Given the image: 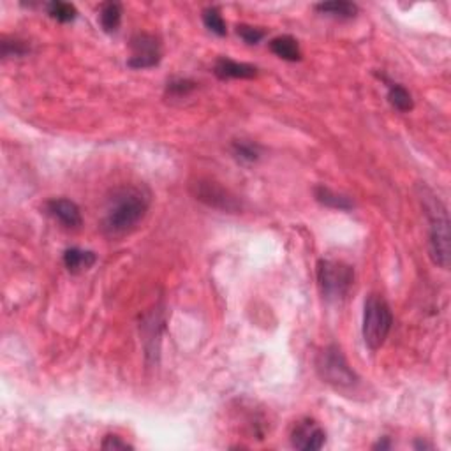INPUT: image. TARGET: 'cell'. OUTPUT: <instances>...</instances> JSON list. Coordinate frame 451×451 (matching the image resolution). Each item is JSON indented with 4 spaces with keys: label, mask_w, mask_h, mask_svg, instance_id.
Instances as JSON below:
<instances>
[{
    "label": "cell",
    "mask_w": 451,
    "mask_h": 451,
    "mask_svg": "<svg viewBox=\"0 0 451 451\" xmlns=\"http://www.w3.org/2000/svg\"><path fill=\"white\" fill-rule=\"evenodd\" d=\"M150 206V194L138 185L117 189L108 203L103 231L110 239H122L138 228Z\"/></svg>",
    "instance_id": "obj_1"
},
{
    "label": "cell",
    "mask_w": 451,
    "mask_h": 451,
    "mask_svg": "<svg viewBox=\"0 0 451 451\" xmlns=\"http://www.w3.org/2000/svg\"><path fill=\"white\" fill-rule=\"evenodd\" d=\"M423 208H425L426 219H428V247L430 256L433 263L439 265L440 268L446 270L450 267V217H447L446 206L443 205L439 198L433 194L421 196Z\"/></svg>",
    "instance_id": "obj_2"
},
{
    "label": "cell",
    "mask_w": 451,
    "mask_h": 451,
    "mask_svg": "<svg viewBox=\"0 0 451 451\" xmlns=\"http://www.w3.org/2000/svg\"><path fill=\"white\" fill-rule=\"evenodd\" d=\"M393 324V314L386 300L379 295H370L365 302V312H363V338L369 349L377 351Z\"/></svg>",
    "instance_id": "obj_3"
},
{
    "label": "cell",
    "mask_w": 451,
    "mask_h": 451,
    "mask_svg": "<svg viewBox=\"0 0 451 451\" xmlns=\"http://www.w3.org/2000/svg\"><path fill=\"white\" fill-rule=\"evenodd\" d=\"M316 370L324 383L337 390H348V388L356 386L360 381L355 370L349 367L342 349L335 344L326 345L317 355Z\"/></svg>",
    "instance_id": "obj_4"
},
{
    "label": "cell",
    "mask_w": 451,
    "mask_h": 451,
    "mask_svg": "<svg viewBox=\"0 0 451 451\" xmlns=\"http://www.w3.org/2000/svg\"><path fill=\"white\" fill-rule=\"evenodd\" d=\"M317 284L326 300H342L355 284V270L349 265L335 260H321L317 263Z\"/></svg>",
    "instance_id": "obj_5"
},
{
    "label": "cell",
    "mask_w": 451,
    "mask_h": 451,
    "mask_svg": "<svg viewBox=\"0 0 451 451\" xmlns=\"http://www.w3.org/2000/svg\"><path fill=\"white\" fill-rule=\"evenodd\" d=\"M191 191L198 201L205 203L206 206L212 208L224 210V212H239L240 203L228 189L210 178H198L191 184Z\"/></svg>",
    "instance_id": "obj_6"
},
{
    "label": "cell",
    "mask_w": 451,
    "mask_h": 451,
    "mask_svg": "<svg viewBox=\"0 0 451 451\" xmlns=\"http://www.w3.org/2000/svg\"><path fill=\"white\" fill-rule=\"evenodd\" d=\"M132 55L127 61V65L132 69L153 68L163 58V44L159 37L152 34H136L131 39Z\"/></svg>",
    "instance_id": "obj_7"
},
{
    "label": "cell",
    "mask_w": 451,
    "mask_h": 451,
    "mask_svg": "<svg viewBox=\"0 0 451 451\" xmlns=\"http://www.w3.org/2000/svg\"><path fill=\"white\" fill-rule=\"evenodd\" d=\"M324 443H326V432L319 423L310 418L300 419L291 432V444L296 450L316 451L321 450Z\"/></svg>",
    "instance_id": "obj_8"
},
{
    "label": "cell",
    "mask_w": 451,
    "mask_h": 451,
    "mask_svg": "<svg viewBox=\"0 0 451 451\" xmlns=\"http://www.w3.org/2000/svg\"><path fill=\"white\" fill-rule=\"evenodd\" d=\"M44 210H46L48 215L58 220L65 228L76 229L82 226V212H80L78 205L75 201H71V199H50L46 203V206H44Z\"/></svg>",
    "instance_id": "obj_9"
},
{
    "label": "cell",
    "mask_w": 451,
    "mask_h": 451,
    "mask_svg": "<svg viewBox=\"0 0 451 451\" xmlns=\"http://www.w3.org/2000/svg\"><path fill=\"white\" fill-rule=\"evenodd\" d=\"M213 72L219 80H250L258 76V68L246 62L220 57L213 65Z\"/></svg>",
    "instance_id": "obj_10"
},
{
    "label": "cell",
    "mask_w": 451,
    "mask_h": 451,
    "mask_svg": "<svg viewBox=\"0 0 451 451\" xmlns=\"http://www.w3.org/2000/svg\"><path fill=\"white\" fill-rule=\"evenodd\" d=\"M97 256L92 250H83L78 247H71L64 253V265L71 274H83L96 265Z\"/></svg>",
    "instance_id": "obj_11"
},
{
    "label": "cell",
    "mask_w": 451,
    "mask_h": 451,
    "mask_svg": "<svg viewBox=\"0 0 451 451\" xmlns=\"http://www.w3.org/2000/svg\"><path fill=\"white\" fill-rule=\"evenodd\" d=\"M272 53L277 55L279 58L288 62H300L302 61V50H300L298 41L293 36H279L270 41Z\"/></svg>",
    "instance_id": "obj_12"
},
{
    "label": "cell",
    "mask_w": 451,
    "mask_h": 451,
    "mask_svg": "<svg viewBox=\"0 0 451 451\" xmlns=\"http://www.w3.org/2000/svg\"><path fill=\"white\" fill-rule=\"evenodd\" d=\"M388 101H390L391 106L395 108L400 113H407L414 108V103H412L411 94L407 92L405 87H402L400 83L388 82Z\"/></svg>",
    "instance_id": "obj_13"
},
{
    "label": "cell",
    "mask_w": 451,
    "mask_h": 451,
    "mask_svg": "<svg viewBox=\"0 0 451 451\" xmlns=\"http://www.w3.org/2000/svg\"><path fill=\"white\" fill-rule=\"evenodd\" d=\"M314 196H316L317 201L321 205L328 206V208H337V210H351L352 203L348 196H342L334 192L331 189L324 187V185H319V187L314 189Z\"/></svg>",
    "instance_id": "obj_14"
},
{
    "label": "cell",
    "mask_w": 451,
    "mask_h": 451,
    "mask_svg": "<svg viewBox=\"0 0 451 451\" xmlns=\"http://www.w3.org/2000/svg\"><path fill=\"white\" fill-rule=\"evenodd\" d=\"M316 11L331 16V18L349 20L355 18L356 13H358V8L352 2H323V4L316 6Z\"/></svg>",
    "instance_id": "obj_15"
},
{
    "label": "cell",
    "mask_w": 451,
    "mask_h": 451,
    "mask_svg": "<svg viewBox=\"0 0 451 451\" xmlns=\"http://www.w3.org/2000/svg\"><path fill=\"white\" fill-rule=\"evenodd\" d=\"M99 20L104 32H117L122 22V6L118 2H106V4H103L99 13Z\"/></svg>",
    "instance_id": "obj_16"
},
{
    "label": "cell",
    "mask_w": 451,
    "mask_h": 451,
    "mask_svg": "<svg viewBox=\"0 0 451 451\" xmlns=\"http://www.w3.org/2000/svg\"><path fill=\"white\" fill-rule=\"evenodd\" d=\"M203 23H205L206 29L210 32L217 34V36H226L228 34V29H226V22H224L222 15L217 8H206L203 11Z\"/></svg>",
    "instance_id": "obj_17"
},
{
    "label": "cell",
    "mask_w": 451,
    "mask_h": 451,
    "mask_svg": "<svg viewBox=\"0 0 451 451\" xmlns=\"http://www.w3.org/2000/svg\"><path fill=\"white\" fill-rule=\"evenodd\" d=\"M233 155L242 163H256L261 155V148L253 141H235L233 143Z\"/></svg>",
    "instance_id": "obj_18"
},
{
    "label": "cell",
    "mask_w": 451,
    "mask_h": 451,
    "mask_svg": "<svg viewBox=\"0 0 451 451\" xmlns=\"http://www.w3.org/2000/svg\"><path fill=\"white\" fill-rule=\"evenodd\" d=\"M48 15L61 23H69L76 18L78 11L72 4L68 2H50L48 4Z\"/></svg>",
    "instance_id": "obj_19"
},
{
    "label": "cell",
    "mask_w": 451,
    "mask_h": 451,
    "mask_svg": "<svg viewBox=\"0 0 451 451\" xmlns=\"http://www.w3.org/2000/svg\"><path fill=\"white\" fill-rule=\"evenodd\" d=\"M194 89H196V83L192 82V80L174 78L167 83L166 92L170 97H174V99H182V97H187Z\"/></svg>",
    "instance_id": "obj_20"
},
{
    "label": "cell",
    "mask_w": 451,
    "mask_h": 451,
    "mask_svg": "<svg viewBox=\"0 0 451 451\" xmlns=\"http://www.w3.org/2000/svg\"><path fill=\"white\" fill-rule=\"evenodd\" d=\"M0 46H2V57H4V58H8V57H23V55H27L30 51V48L27 46V44L23 43V41H18V39H13V41L2 39Z\"/></svg>",
    "instance_id": "obj_21"
},
{
    "label": "cell",
    "mask_w": 451,
    "mask_h": 451,
    "mask_svg": "<svg viewBox=\"0 0 451 451\" xmlns=\"http://www.w3.org/2000/svg\"><path fill=\"white\" fill-rule=\"evenodd\" d=\"M236 34H239L247 44H258L263 39L267 32H265L263 29H258V27L253 25H239L236 27Z\"/></svg>",
    "instance_id": "obj_22"
},
{
    "label": "cell",
    "mask_w": 451,
    "mask_h": 451,
    "mask_svg": "<svg viewBox=\"0 0 451 451\" xmlns=\"http://www.w3.org/2000/svg\"><path fill=\"white\" fill-rule=\"evenodd\" d=\"M103 450H132V446L125 440H122V437L118 436H106L104 437L103 444H101Z\"/></svg>",
    "instance_id": "obj_23"
},
{
    "label": "cell",
    "mask_w": 451,
    "mask_h": 451,
    "mask_svg": "<svg viewBox=\"0 0 451 451\" xmlns=\"http://www.w3.org/2000/svg\"><path fill=\"white\" fill-rule=\"evenodd\" d=\"M391 444H390V440L386 439V437H384L383 440H379V443L377 444H374V450H388V447H390Z\"/></svg>",
    "instance_id": "obj_24"
}]
</instances>
